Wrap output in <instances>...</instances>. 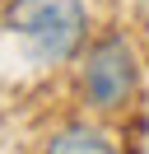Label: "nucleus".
<instances>
[{"instance_id": "obj_3", "label": "nucleus", "mask_w": 149, "mask_h": 154, "mask_svg": "<svg viewBox=\"0 0 149 154\" xmlns=\"http://www.w3.org/2000/svg\"><path fill=\"white\" fill-rule=\"evenodd\" d=\"M47 154H117L107 140H102L98 131H84V126H70V131H61L51 145H47Z\"/></svg>"}, {"instance_id": "obj_1", "label": "nucleus", "mask_w": 149, "mask_h": 154, "mask_svg": "<svg viewBox=\"0 0 149 154\" xmlns=\"http://www.w3.org/2000/svg\"><path fill=\"white\" fill-rule=\"evenodd\" d=\"M5 28L33 51V61H70L84 38V5L79 0H9Z\"/></svg>"}, {"instance_id": "obj_2", "label": "nucleus", "mask_w": 149, "mask_h": 154, "mask_svg": "<svg viewBox=\"0 0 149 154\" xmlns=\"http://www.w3.org/2000/svg\"><path fill=\"white\" fill-rule=\"evenodd\" d=\"M84 94L93 107H121L135 94V51L126 47V38H102L84 61Z\"/></svg>"}]
</instances>
